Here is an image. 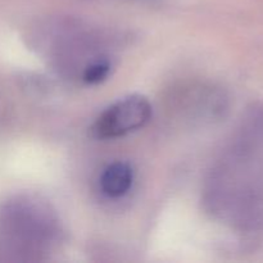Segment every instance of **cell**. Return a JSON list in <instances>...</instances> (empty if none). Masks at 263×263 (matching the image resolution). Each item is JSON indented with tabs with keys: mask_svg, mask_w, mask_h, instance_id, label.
I'll return each mask as SVG.
<instances>
[{
	"mask_svg": "<svg viewBox=\"0 0 263 263\" xmlns=\"http://www.w3.org/2000/svg\"><path fill=\"white\" fill-rule=\"evenodd\" d=\"M152 118V105L143 95H130L108 107L90 127L95 139H116L144 127Z\"/></svg>",
	"mask_w": 263,
	"mask_h": 263,
	"instance_id": "1",
	"label": "cell"
},
{
	"mask_svg": "<svg viewBox=\"0 0 263 263\" xmlns=\"http://www.w3.org/2000/svg\"><path fill=\"white\" fill-rule=\"evenodd\" d=\"M133 182V167L126 162H115L103 171L100 176V189L107 197L121 198L130 192Z\"/></svg>",
	"mask_w": 263,
	"mask_h": 263,
	"instance_id": "2",
	"label": "cell"
},
{
	"mask_svg": "<svg viewBox=\"0 0 263 263\" xmlns=\"http://www.w3.org/2000/svg\"><path fill=\"white\" fill-rule=\"evenodd\" d=\"M112 69V63L108 58L102 57L86 64L82 71V81L89 85H97L108 79Z\"/></svg>",
	"mask_w": 263,
	"mask_h": 263,
	"instance_id": "3",
	"label": "cell"
}]
</instances>
